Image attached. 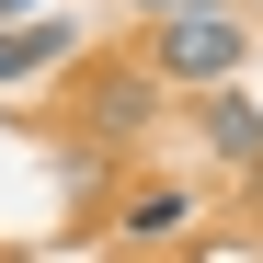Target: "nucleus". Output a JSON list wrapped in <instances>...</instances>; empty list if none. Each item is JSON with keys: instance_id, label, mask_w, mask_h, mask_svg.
I'll return each instance as SVG.
<instances>
[{"instance_id": "1", "label": "nucleus", "mask_w": 263, "mask_h": 263, "mask_svg": "<svg viewBox=\"0 0 263 263\" xmlns=\"http://www.w3.org/2000/svg\"><path fill=\"white\" fill-rule=\"evenodd\" d=\"M240 58H252V34H240V12H229V0H217V12L160 23L149 80H183V92H229V80H240Z\"/></svg>"}, {"instance_id": "2", "label": "nucleus", "mask_w": 263, "mask_h": 263, "mask_svg": "<svg viewBox=\"0 0 263 263\" xmlns=\"http://www.w3.org/2000/svg\"><path fill=\"white\" fill-rule=\"evenodd\" d=\"M58 58H80V23H69V12H34V23H0V92H23V80H46Z\"/></svg>"}, {"instance_id": "3", "label": "nucleus", "mask_w": 263, "mask_h": 263, "mask_svg": "<svg viewBox=\"0 0 263 263\" xmlns=\"http://www.w3.org/2000/svg\"><path fill=\"white\" fill-rule=\"evenodd\" d=\"M206 149L217 160H263V103L252 92H206Z\"/></svg>"}, {"instance_id": "4", "label": "nucleus", "mask_w": 263, "mask_h": 263, "mask_svg": "<svg viewBox=\"0 0 263 263\" xmlns=\"http://www.w3.org/2000/svg\"><path fill=\"white\" fill-rule=\"evenodd\" d=\"M183 217H195V206H183V183H138V195L115 206V229H126V240H172Z\"/></svg>"}, {"instance_id": "5", "label": "nucleus", "mask_w": 263, "mask_h": 263, "mask_svg": "<svg viewBox=\"0 0 263 263\" xmlns=\"http://www.w3.org/2000/svg\"><path fill=\"white\" fill-rule=\"evenodd\" d=\"M149 23H183V12H217V0H138Z\"/></svg>"}]
</instances>
